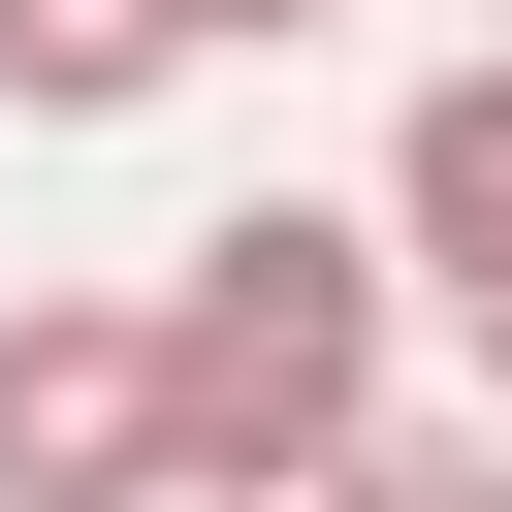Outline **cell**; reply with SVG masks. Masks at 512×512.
<instances>
[{
	"mask_svg": "<svg viewBox=\"0 0 512 512\" xmlns=\"http://www.w3.org/2000/svg\"><path fill=\"white\" fill-rule=\"evenodd\" d=\"M384 352H416L384 192H224V224L160 256V480H192V512H288V480L384 416Z\"/></svg>",
	"mask_w": 512,
	"mask_h": 512,
	"instance_id": "6da1fadb",
	"label": "cell"
},
{
	"mask_svg": "<svg viewBox=\"0 0 512 512\" xmlns=\"http://www.w3.org/2000/svg\"><path fill=\"white\" fill-rule=\"evenodd\" d=\"M288 32H352V0H192V64H288Z\"/></svg>",
	"mask_w": 512,
	"mask_h": 512,
	"instance_id": "8992f818",
	"label": "cell"
},
{
	"mask_svg": "<svg viewBox=\"0 0 512 512\" xmlns=\"http://www.w3.org/2000/svg\"><path fill=\"white\" fill-rule=\"evenodd\" d=\"M288 512H512V416H352Z\"/></svg>",
	"mask_w": 512,
	"mask_h": 512,
	"instance_id": "5b68a950",
	"label": "cell"
},
{
	"mask_svg": "<svg viewBox=\"0 0 512 512\" xmlns=\"http://www.w3.org/2000/svg\"><path fill=\"white\" fill-rule=\"evenodd\" d=\"M384 256H416V320H448L480 416H512V32L416 64V128H384Z\"/></svg>",
	"mask_w": 512,
	"mask_h": 512,
	"instance_id": "3957f363",
	"label": "cell"
},
{
	"mask_svg": "<svg viewBox=\"0 0 512 512\" xmlns=\"http://www.w3.org/2000/svg\"><path fill=\"white\" fill-rule=\"evenodd\" d=\"M192 96V0H0V128H160Z\"/></svg>",
	"mask_w": 512,
	"mask_h": 512,
	"instance_id": "277c9868",
	"label": "cell"
},
{
	"mask_svg": "<svg viewBox=\"0 0 512 512\" xmlns=\"http://www.w3.org/2000/svg\"><path fill=\"white\" fill-rule=\"evenodd\" d=\"M0 512H192L160 480V288H0Z\"/></svg>",
	"mask_w": 512,
	"mask_h": 512,
	"instance_id": "7a4b0ae2",
	"label": "cell"
}]
</instances>
